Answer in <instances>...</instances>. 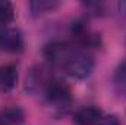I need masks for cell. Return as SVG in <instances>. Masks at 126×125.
Wrapping results in <instances>:
<instances>
[{"label": "cell", "mask_w": 126, "mask_h": 125, "mask_svg": "<svg viewBox=\"0 0 126 125\" xmlns=\"http://www.w3.org/2000/svg\"><path fill=\"white\" fill-rule=\"evenodd\" d=\"M25 41L24 35L16 27H1L0 28V50L4 53H21L24 50Z\"/></svg>", "instance_id": "3957f363"}, {"label": "cell", "mask_w": 126, "mask_h": 125, "mask_svg": "<svg viewBox=\"0 0 126 125\" xmlns=\"http://www.w3.org/2000/svg\"><path fill=\"white\" fill-rule=\"evenodd\" d=\"M113 85L116 93L126 96V61L119 63V66L116 68L113 75Z\"/></svg>", "instance_id": "8fae6325"}, {"label": "cell", "mask_w": 126, "mask_h": 125, "mask_svg": "<svg viewBox=\"0 0 126 125\" xmlns=\"http://www.w3.org/2000/svg\"><path fill=\"white\" fill-rule=\"evenodd\" d=\"M44 97H46V100L51 106L63 109V107H67L70 104V102H72V91H70V87L66 83L53 78L51 83L48 84L46 93H44Z\"/></svg>", "instance_id": "7a4b0ae2"}, {"label": "cell", "mask_w": 126, "mask_h": 125, "mask_svg": "<svg viewBox=\"0 0 126 125\" xmlns=\"http://www.w3.org/2000/svg\"><path fill=\"white\" fill-rule=\"evenodd\" d=\"M103 118V112L94 107V106H87L75 112L73 115V124L75 125H98L100 119Z\"/></svg>", "instance_id": "52a82bcc"}, {"label": "cell", "mask_w": 126, "mask_h": 125, "mask_svg": "<svg viewBox=\"0 0 126 125\" xmlns=\"http://www.w3.org/2000/svg\"><path fill=\"white\" fill-rule=\"evenodd\" d=\"M18 68L12 63L7 65H1L0 66V90L4 93L12 91L16 87L18 83Z\"/></svg>", "instance_id": "ba28073f"}, {"label": "cell", "mask_w": 126, "mask_h": 125, "mask_svg": "<svg viewBox=\"0 0 126 125\" xmlns=\"http://www.w3.org/2000/svg\"><path fill=\"white\" fill-rule=\"evenodd\" d=\"M51 80L53 78L47 74V71L43 66H37V68L31 69L30 75L27 77L25 88L31 94H43L44 96L48 84L51 83Z\"/></svg>", "instance_id": "5b68a950"}, {"label": "cell", "mask_w": 126, "mask_h": 125, "mask_svg": "<svg viewBox=\"0 0 126 125\" xmlns=\"http://www.w3.org/2000/svg\"><path fill=\"white\" fill-rule=\"evenodd\" d=\"M94 58L79 47H73L69 58L63 63L62 69L64 74L73 80H85L94 71Z\"/></svg>", "instance_id": "6da1fadb"}, {"label": "cell", "mask_w": 126, "mask_h": 125, "mask_svg": "<svg viewBox=\"0 0 126 125\" xmlns=\"http://www.w3.org/2000/svg\"><path fill=\"white\" fill-rule=\"evenodd\" d=\"M117 10H119L120 16L126 18V0H123V1H119V3H117Z\"/></svg>", "instance_id": "5bb4252c"}, {"label": "cell", "mask_w": 126, "mask_h": 125, "mask_svg": "<svg viewBox=\"0 0 126 125\" xmlns=\"http://www.w3.org/2000/svg\"><path fill=\"white\" fill-rule=\"evenodd\" d=\"M13 19H15L13 4L10 1L0 0V25L1 27H7V24H10Z\"/></svg>", "instance_id": "7c38bea8"}, {"label": "cell", "mask_w": 126, "mask_h": 125, "mask_svg": "<svg viewBox=\"0 0 126 125\" xmlns=\"http://www.w3.org/2000/svg\"><path fill=\"white\" fill-rule=\"evenodd\" d=\"M59 6H60V3L54 1V0H34V1L30 3V9H31V13L34 16L53 12Z\"/></svg>", "instance_id": "30bf717a"}, {"label": "cell", "mask_w": 126, "mask_h": 125, "mask_svg": "<svg viewBox=\"0 0 126 125\" xmlns=\"http://www.w3.org/2000/svg\"><path fill=\"white\" fill-rule=\"evenodd\" d=\"M98 125H122L120 119L116 116V115H103V118L100 119Z\"/></svg>", "instance_id": "4fadbf2b"}, {"label": "cell", "mask_w": 126, "mask_h": 125, "mask_svg": "<svg viewBox=\"0 0 126 125\" xmlns=\"http://www.w3.org/2000/svg\"><path fill=\"white\" fill-rule=\"evenodd\" d=\"M72 50H73V46H70L64 41H51L44 47L43 55L48 65L62 68Z\"/></svg>", "instance_id": "277c9868"}, {"label": "cell", "mask_w": 126, "mask_h": 125, "mask_svg": "<svg viewBox=\"0 0 126 125\" xmlns=\"http://www.w3.org/2000/svg\"><path fill=\"white\" fill-rule=\"evenodd\" d=\"M25 113L19 106H10L0 110V125H22Z\"/></svg>", "instance_id": "9c48e42d"}, {"label": "cell", "mask_w": 126, "mask_h": 125, "mask_svg": "<svg viewBox=\"0 0 126 125\" xmlns=\"http://www.w3.org/2000/svg\"><path fill=\"white\" fill-rule=\"evenodd\" d=\"M72 35L76 40V43L82 47H94L98 44V35L91 31L84 21H75L72 24Z\"/></svg>", "instance_id": "8992f818"}]
</instances>
